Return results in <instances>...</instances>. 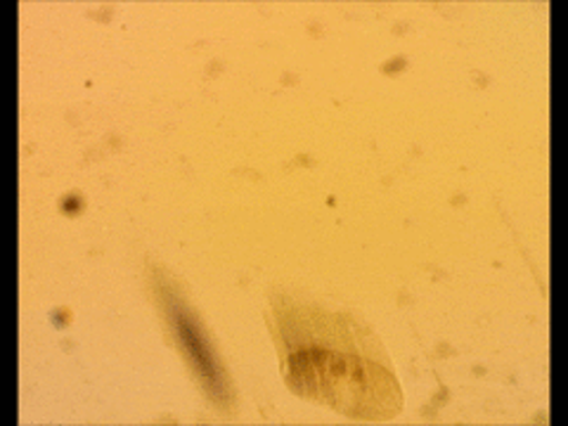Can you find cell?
Wrapping results in <instances>:
<instances>
[{"label": "cell", "instance_id": "cell-1", "mask_svg": "<svg viewBox=\"0 0 568 426\" xmlns=\"http://www.w3.org/2000/svg\"><path fill=\"white\" fill-rule=\"evenodd\" d=\"M290 351V382L298 394L332 403L351 417L394 415L400 396L379 361L367 358L351 327L287 320L282 327Z\"/></svg>", "mask_w": 568, "mask_h": 426}, {"label": "cell", "instance_id": "cell-2", "mask_svg": "<svg viewBox=\"0 0 568 426\" xmlns=\"http://www.w3.org/2000/svg\"><path fill=\"white\" fill-rule=\"evenodd\" d=\"M178 329H181L183 342H185L190 355L194 358V363H197V367L202 369L204 379L211 382V384H216V367H213V363H211V358H209V353H206V348H204V342L200 339L197 329H194V325L190 323V320H187L185 315H178Z\"/></svg>", "mask_w": 568, "mask_h": 426}]
</instances>
